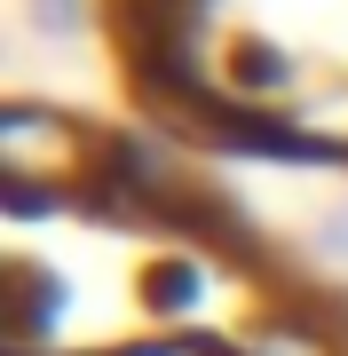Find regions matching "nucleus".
<instances>
[{
    "instance_id": "nucleus-1",
    "label": "nucleus",
    "mask_w": 348,
    "mask_h": 356,
    "mask_svg": "<svg viewBox=\"0 0 348 356\" xmlns=\"http://www.w3.org/2000/svg\"><path fill=\"white\" fill-rule=\"evenodd\" d=\"M103 175H111V135H95L88 119L32 95L0 103V198H8V214H40L48 198L79 206Z\"/></svg>"
},
{
    "instance_id": "nucleus-2",
    "label": "nucleus",
    "mask_w": 348,
    "mask_h": 356,
    "mask_svg": "<svg viewBox=\"0 0 348 356\" xmlns=\"http://www.w3.org/2000/svg\"><path fill=\"white\" fill-rule=\"evenodd\" d=\"M48 301H56V277L32 254H8V261H0V325H8V348H40Z\"/></svg>"
},
{
    "instance_id": "nucleus-3",
    "label": "nucleus",
    "mask_w": 348,
    "mask_h": 356,
    "mask_svg": "<svg viewBox=\"0 0 348 356\" xmlns=\"http://www.w3.org/2000/svg\"><path fill=\"white\" fill-rule=\"evenodd\" d=\"M198 293H206V269H198V254H167L142 269V309L151 317H190Z\"/></svg>"
},
{
    "instance_id": "nucleus-4",
    "label": "nucleus",
    "mask_w": 348,
    "mask_h": 356,
    "mask_svg": "<svg viewBox=\"0 0 348 356\" xmlns=\"http://www.w3.org/2000/svg\"><path fill=\"white\" fill-rule=\"evenodd\" d=\"M8 356H40V348H8ZM103 356H245L214 332H158V341H127V348H103Z\"/></svg>"
},
{
    "instance_id": "nucleus-5",
    "label": "nucleus",
    "mask_w": 348,
    "mask_h": 356,
    "mask_svg": "<svg viewBox=\"0 0 348 356\" xmlns=\"http://www.w3.org/2000/svg\"><path fill=\"white\" fill-rule=\"evenodd\" d=\"M24 16H32L40 40H72V32H88V0H24Z\"/></svg>"
},
{
    "instance_id": "nucleus-6",
    "label": "nucleus",
    "mask_w": 348,
    "mask_h": 356,
    "mask_svg": "<svg viewBox=\"0 0 348 356\" xmlns=\"http://www.w3.org/2000/svg\"><path fill=\"white\" fill-rule=\"evenodd\" d=\"M317 254H333V261H348V206H333V214L317 222Z\"/></svg>"
}]
</instances>
